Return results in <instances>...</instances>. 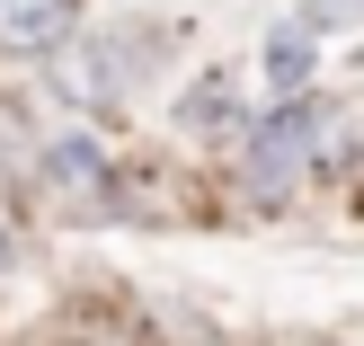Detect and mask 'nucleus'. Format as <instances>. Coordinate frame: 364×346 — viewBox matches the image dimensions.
Returning a JSON list of instances; mask_svg holds the SVG:
<instances>
[{"label":"nucleus","mask_w":364,"mask_h":346,"mask_svg":"<svg viewBox=\"0 0 364 346\" xmlns=\"http://www.w3.org/2000/svg\"><path fill=\"white\" fill-rule=\"evenodd\" d=\"M80 18V0H0V45L9 53H53Z\"/></svg>","instance_id":"obj_3"},{"label":"nucleus","mask_w":364,"mask_h":346,"mask_svg":"<svg viewBox=\"0 0 364 346\" xmlns=\"http://www.w3.org/2000/svg\"><path fill=\"white\" fill-rule=\"evenodd\" d=\"M142 36L134 27H116V36H98V45H80V63H63V89L71 98H89V107H116L124 89H134V71H142Z\"/></svg>","instance_id":"obj_2"},{"label":"nucleus","mask_w":364,"mask_h":346,"mask_svg":"<svg viewBox=\"0 0 364 346\" xmlns=\"http://www.w3.org/2000/svg\"><path fill=\"white\" fill-rule=\"evenodd\" d=\"M267 80L302 89V80H311V45H302V36H276V45H267Z\"/></svg>","instance_id":"obj_4"},{"label":"nucleus","mask_w":364,"mask_h":346,"mask_svg":"<svg viewBox=\"0 0 364 346\" xmlns=\"http://www.w3.org/2000/svg\"><path fill=\"white\" fill-rule=\"evenodd\" d=\"M311 151H320V107H302V98H284L276 116L249 134V169H258V187H284Z\"/></svg>","instance_id":"obj_1"}]
</instances>
